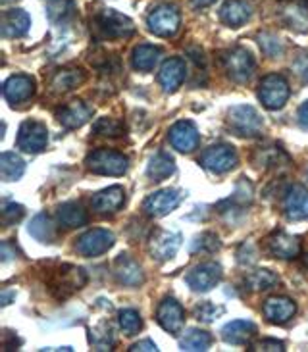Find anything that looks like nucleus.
I'll return each mask as SVG.
<instances>
[{"label":"nucleus","mask_w":308,"mask_h":352,"mask_svg":"<svg viewBox=\"0 0 308 352\" xmlns=\"http://www.w3.org/2000/svg\"><path fill=\"white\" fill-rule=\"evenodd\" d=\"M120 327H122V331H124L127 337H133L141 331V327H143V320H141V316L137 310H131V308H127V310H122L120 312Z\"/></svg>","instance_id":"39"},{"label":"nucleus","mask_w":308,"mask_h":352,"mask_svg":"<svg viewBox=\"0 0 308 352\" xmlns=\"http://www.w3.org/2000/svg\"><path fill=\"white\" fill-rule=\"evenodd\" d=\"M47 14L50 21H66L74 14V0H48Z\"/></svg>","instance_id":"38"},{"label":"nucleus","mask_w":308,"mask_h":352,"mask_svg":"<svg viewBox=\"0 0 308 352\" xmlns=\"http://www.w3.org/2000/svg\"><path fill=\"white\" fill-rule=\"evenodd\" d=\"M252 14V8L247 0H228L220 10V19L230 28H241L247 23Z\"/></svg>","instance_id":"27"},{"label":"nucleus","mask_w":308,"mask_h":352,"mask_svg":"<svg viewBox=\"0 0 308 352\" xmlns=\"http://www.w3.org/2000/svg\"><path fill=\"white\" fill-rule=\"evenodd\" d=\"M218 248H220V241L214 233H202L201 237L195 239L191 245L192 252H199V250L201 252H214Z\"/></svg>","instance_id":"42"},{"label":"nucleus","mask_w":308,"mask_h":352,"mask_svg":"<svg viewBox=\"0 0 308 352\" xmlns=\"http://www.w3.org/2000/svg\"><path fill=\"white\" fill-rule=\"evenodd\" d=\"M212 344V335L202 331V329H187L183 337L179 339V346L182 351L189 352H199V351H208Z\"/></svg>","instance_id":"32"},{"label":"nucleus","mask_w":308,"mask_h":352,"mask_svg":"<svg viewBox=\"0 0 308 352\" xmlns=\"http://www.w3.org/2000/svg\"><path fill=\"white\" fill-rule=\"evenodd\" d=\"M185 195L187 192L179 189H164L158 190V192H153L143 202L144 214L151 216V218H162V216L170 214L172 210H175L182 204Z\"/></svg>","instance_id":"7"},{"label":"nucleus","mask_w":308,"mask_h":352,"mask_svg":"<svg viewBox=\"0 0 308 352\" xmlns=\"http://www.w3.org/2000/svg\"><path fill=\"white\" fill-rule=\"evenodd\" d=\"M258 98L268 110H279L283 108L289 98L287 79L278 74H272L262 79L258 89Z\"/></svg>","instance_id":"6"},{"label":"nucleus","mask_w":308,"mask_h":352,"mask_svg":"<svg viewBox=\"0 0 308 352\" xmlns=\"http://www.w3.org/2000/svg\"><path fill=\"white\" fill-rule=\"evenodd\" d=\"M307 177H308V170H307Z\"/></svg>","instance_id":"53"},{"label":"nucleus","mask_w":308,"mask_h":352,"mask_svg":"<svg viewBox=\"0 0 308 352\" xmlns=\"http://www.w3.org/2000/svg\"><path fill=\"white\" fill-rule=\"evenodd\" d=\"M160 48L153 45H139L131 54V64L139 72H151L160 60Z\"/></svg>","instance_id":"29"},{"label":"nucleus","mask_w":308,"mask_h":352,"mask_svg":"<svg viewBox=\"0 0 308 352\" xmlns=\"http://www.w3.org/2000/svg\"><path fill=\"white\" fill-rule=\"evenodd\" d=\"M237 160L239 158H237V153L233 151V146L218 144V146H210L208 151L202 153L201 166L212 173H226L237 166Z\"/></svg>","instance_id":"10"},{"label":"nucleus","mask_w":308,"mask_h":352,"mask_svg":"<svg viewBox=\"0 0 308 352\" xmlns=\"http://www.w3.org/2000/svg\"><path fill=\"white\" fill-rule=\"evenodd\" d=\"M283 212L291 221L308 218V189L302 185H291L283 197Z\"/></svg>","instance_id":"15"},{"label":"nucleus","mask_w":308,"mask_h":352,"mask_svg":"<svg viewBox=\"0 0 308 352\" xmlns=\"http://www.w3.org/2000/svg\"><path fill=\"white\" fill-rule=\"evenodd\" d=\"M250 351H266V352H276V351H285V344L276 339H262L258 343L250 344Z\"/></svg>","instance_id":"46"},{"label":"nucleus","mask_w":308,"mask_h":352,"mask_svg":"<svg viewBox=\"0 0 308 352\" xmlns=\"http://www.w3.org/2000/svg\"><path fill=\"white\" fill-rule=\"evenodd\" d=\"M266 250L272 256L291 260V258H297L300 254V241L293 235H289V233L278 231V233H272L266 239Z\"/></svg>","instance_id":"18"},{"label":"nucleus","mask_w":308,"mask_h":352,"mask_svg":"<svg viewBox=\"0 0 308 352\" xmlns=\"http://www.w3.org/2000/svg\"><path fill=\"white\" fill-rule=\"evenodd\" d=\"M185 62L179 58H170L166 60L160 67V74H158V81L166 93H175L179 87H182L183 79H185Z\"/></svg>","instance_id":"21"},{"label":"nucleus","mask_w":308,"mask_h":352,"mask_svg":"<svg viewBox=\"0 0 308 352\" xmlns=\"http://www.w3.org/2000/svg\"><path fill=\"white\" fill-rule=\"evenodd\" d=\"M31 28V18L23 10H6L2 14L0 29L4 37H23Z\"/></svg>","instance_id":"26"},{"label":"nucleus","mask_w":308,"mask_h":352,"mask_svg":"<svg viewBox=\"0 0 308 352\" xmlns=\"http://www.w3.org/2000/svg\"><path fill=\"white\" fill-rule=\"evenodd\" d=\"M256 325L249 322V320H233L228 325H223L221 329V339L228 344H247L250 343V339L256 335Z\"/></svg>","instance_id":"25"},{"label":"nucleus","mask_w":308,"mask_h":352,"mask_svg":"<svg viewBox=\"0 0 308 352\" xmlns=\"http://www.w3.org/2000/svg\"><path fill=\"white\" fill-rule=\"evenodd\" d=\"M156 320H158V324H160L164 331L177 335L183 329V324H185V310L177 300L164 298L162 302L158 305V310H156Z\"/></svg>","instance_id":"14"},{"label":"nucleus","mask_w":308,"mask_h":352,"mask_svg":"<svg viewBox=\"0 0 308 352\" xmlns=\"http://www.w3.org/2000/svg\"><path fill=\"white\" fill-rule=\"evenodd\" d=\"M87 283L85 272L81 267L64 264L58 270H52V274L48 276L47 287L50 295L56 296L58 300H64L67 296H72L76 291Z\"/></svg>","instance_id":"2"},{"label":"nucleus","mask_w":308,"mask_h":352,"mask_svg":"<svg viewBox=\"0 0 308 352\" xmlns=\"http://www.w3.org/2000/svg\"><path fill=\"white\" fill-rule=\"evenodd\" d=\"M25 172V162L16 153H2L0 156V175L4 181L19 179Z\"/></svg>","instance_id":"33"},{"label":"nucleus","mask_w":308,"mask_h":352,"mask_svg":"<svg viewBox=\"0 0 308 352\" xmlns=\"http://www.w3.org/2000/svg\"><path fill=\"white\" fill-rule=\"evenodd\" d=\"M89 341H91L95 351H112V346L116 344L114 333H112L108 324H98L96 327H93L91 335H89Z\"/></svg>","instance_id":"37"},{"label":"nucleus","mask_w":308,"mask_h":352,"mask_svg":"<svg viewBox=\"0 0 308 352\" xmlns=\"http://www.w3.org/2000/svg\"><path fill=\"white\" fill-rule=\"evenodd\" d=\"M221 66L235 83H245L254 74V58L247 48L235 47L221 52Z\"/></svg>","instance_id":"4"},{"label":"nucleus","mask_w":308,"mask_h":352,"mask_svg":"<svg viewBox=\"0 0 308 352\" xmlns=\"http://www.w3.org/2000/svg\"><path fill=\"white\" fill-rule=\"evenodd\" d=\"M2 93H4V98L12 104L25 102L35 95V81H33V77L23 76V74L12 76L6 79V83L2 87Z\"/></svg>","instance_id":"17"},{"label":"nucleus","mask_w":308,"mask_h":352,"mask_svg":"<svg viewBox=\"0 0 308 352\" xmlns=\"http://www.w3.org/2000/svg\"><path fill=\"white\" fill-rule=\"evenodd\" d=\"M23 206L21 204H16V202H6L4 206H2V219H4V223L6 226H12V223H16L19 219L23 218Z\"/></svg>","instance_id":"44"},{"label":"nucleus","mask_w":308,"mask_h":352,"mask_svg":"<svg viewBox=\"0 0 308 352\" xmlns=\"http://www.w3.org/2000/svg\"><path fill=\"white\" fill-rule=\"evenodd\" d=\"M254 164L258 168H279V166H285L289 164L287 153H283L278 146H268V148H260L258 153L254 154Z\"/></svg>","instance_id":"34"},{"label":"nucleus","mask_w":308,"mask_h":352,"mask_svg":"<svg viewBox=\"0 0 308 352\" xmlns=\"http://www.w3.org/2000/svg\"><path fill=\"white\" fill-rule=\"evenodd\" d=\"M58 219L66 228H81L87 223V212L77 202H66L58 208Z\"/></svg>","instance_id":"31"},{"label":"nucleus","mask_w":308,"mask_h":352,"mask_svg":"<svg viewBox=\"0 0 308 352\" xmlns=\"http://www.w3.org/2000/svg\"><path fill=\"white\" fill-rule=\"evenodd\" d=\"M129 351H141V352H156L158 351V346H156V343H153L151 339H144V341H139V343H135Z\"/></svg>","instance_id":"48"},{"label":"nucleus","mask_w":308,"mask_h":352,"mask_svg":"<svg viewBox=\"0 0 308 352\" xmlns=\"http://www.w3.org/2000/svg\"><path fill=\"white\" fill-rule=\"evenodd\" d=\"M85 166L89 172L98 173V175H124L127 172L129 160L122 153L98 148L87 156Z\"/></svg>","instance_id":"3"},{"label":"nucleus","mask_w":308,"mask_h":352,"mask_svg":"<svg viewBox=\"0 0 308 352\" xmlns=\"http://www.w3.org/2000/svg\"><path fill=\"white\" fill-rule=\"evenodd\" d=\"M56 118L60 120V124L67 127V129H77V127H81V125L89 122L91 108L83 104L81 100H72L62 108H58Z\"/></svg>","instance_id":"24"},{"label":"nucleus","mask_w":308,"mask_h":352,"mask_svg":"<svg viewBox=\"0 0 308 352\" xmlns=\"http://www.w3.org/2000/svg\"><path fill=\"white\" fill-rule=\"evenodd\" d=\"M307 266H308V258H307Z\"/></svg>","instance_id":"52"},{"label":"nucleus","mask_w":308,"mask_h":352,"mask_svg":"<svg viewBox=\"0 0 308 352\" xmlns=\"http://www.w3.org/2000/svg\"><path fill=\"white\" fill-rule=\"evenodd\" d=\"M48 144V131L47 125L35 120H28L19 127L18 133V146L23 153H41L45 151Z\"/></svg>","instance_id":"12"},{"label":"nucleus","mask_w":308,"mask_h":352,"mask_svg":"<svg viewBox=\"0 0 308 352\" xmlns=\"http://www.w3.org/2000/svg\"><path fill=\"white\" fill-rule=\"evenodd\" d=\"M170 143L179 153H192L199 146V129L189 120H182L170 129Z\"/></svg>","instance_id":"16"},{"label":"nucleus","mask_w":308,"mask_h":352,"mask_svg":"<svg viewBox=\"0 0 308 352\" xmlns=\"http://www.w3.org/2000/svg\"><path fill=\"white\" fill-rule=\"evenodd\" d=\"M173 172H175L173 158L166 153L154 154L148 166H146V175L153 181H164L166 177H170Z\"/></svg>","instance_id":"30"},{"label":"nucleus","mask_w":308,"mask_h":352,"mask_svg":"<svg viewBox=\"0 0 308 352\" xmlns=\"http://www.w3.org/2000/svg\"><path fill=\"white\" fill-rule=\"evenodd\" d=\"M293 69L297 72V76L302 79V81H307L308 83V54L305 56H298L295 60V64H293Z\"/></svg>","instance_id":"47"},{"label":"nucleus","mask_w":308,"mask_h":352,"mask_svg":"<svg viewBox=\"0 0 308 352\" xmlns=\"http://www.w3.org/2000/svg\"><path fill=\"white\" fill-rule=\"evenodd\" d=\"M228 124L237 135L243 137H254L262 131V118L260 114L247 104H237L230 108L228 112Z\"/></svg>","instance_id":"5"},{"label":"nucleus","mask_w":308,"mask_h":352,"mask_svg":"<svg viewBox=\"0 0 308 352\" xmlns=\"http://www.w3.org/2000/svg\"><path fill=\"white\" fill-rule=\"evenodd\" d=\"M85 79L87 76L83 69H60V72H56V76L52 77L50 89L56 95H64V93L74 91L81 83H85Z\"/></svg>","instance_id":"28"},{"label":"nucleus","mask_w":308,"mask_h":352,"mask_svg":"<svg viewBox=\"0 0 308 352\" xmlns=\"http://www.w3.org/2000/svg\"><path fill=\"white\" fill-rule=\"evenodd\" d=\"M148 29L158 37H173L179 25H182V16L173 6H158L151 12L148 16Z\"/></svg>","instance_id":"11"},{"label":"nucleus","mask_w":308,"mask_h":352,"mask_svg":"<svg viewBox=\"0 0 308 352\" xmlns=\"http://www.w3.org/2000/svg\"><path fill=\"white\" fill-rule=\"evenodd\" d=\"M297 120H298V125H300L302 129H307L308 131V100L307 102H302V104H300V108H298Z\"/></svg>","instance_id":"49"},{"label":"nucleus","mask_w":308,"mask_h":352,"mask_svg":"<svg viewBox=\"0 0 308 352\" xmlns=\"http://www.w3.org/2000/svg\"><path fill=\"white\" fill-rule=\"evenodd\" d=\"M93 29L100 38L114 41V38H127L135 33V25L131 19L116 12V10H100L93 18Z\"/></svg>","instance_id":"1"},{"label":"nucleus","mask_w":308,"mask_h":352,"mask_svg":"<svg viewBox=\"0 0 308 352\" xmlns=\"http://www.w3.org/2000/svg\"><path fill=\"white\" fill-rule=\"evenodd\" d=\"M262 310H264V316H266V320H268L270 324L283 325L287 324L289 320L295 316L297 306H295V302L291 298H285V296H272V298H268L264 302Z\"/></svg>","instance_id":"20"},{"label":"nucleus","mask_w":308,"mask_h":352,"mask_svg":"<svg viewBox=\"0 0 308 352\" xmlns=\"http://www.w3.org/2000/svg\"><path fill=\"white\" fill-rule=\"evenodd\" d=\"M2 2H8V0H2Z\"/></svg>","instance_id":"51"},{"label":"nucleus","mask_w":308,"mask_h":352,"mask_svg":"<svg viewBox=\"0 0 308 352\" xmlns=\"http://www.w3.org/2000/svg\"><path fill=\"white\" fill-rule=\"evenodd\" d=\"M230 200L233 204H237V206H247L250 200H252V185L247 179H241Z\"/></svg>","instance_id":"43"},{"label":"nucleus","mask_w":308,"mask_h":352,"mask_svg":"<svg viewBox=\"0 0 308 352\" xmlns=\"http://www.w3.org/2000/svg\"><path fill=\"white\" fill-rule=\"evenodd\" d=\"M278 283L279 277L270 270H256V272H250L249 276L245 277V285L250 291H268Z\"/></svg>","instance_id":"36"},{"label":"nucleus","mask_w":308,"mask_h":352,"mask_svg":"<svg viewBox=\"0 0 308 352\" xmlns=\"http://www.w3.org/2000/svg\"><path fill=\"white\" fill-rule=\"evenodd\" d=\"M220 314H223V308L221 306H214L210 302H204L197 308V316H199V320L202 322H212L214 318H218Z\"/></svg>","instance_id":"45"},{"label":"nucleus","mask_w":308,"mask_h":352,"mask_svg":"<svg viewBox=\"0 0 308 352\" xmlns=\"http://www.w3.org/2000/svg\"><path fill=\"white\" fill-rule=\"evenodd\" d=\"M260 47L264 50V54L270 58H279L283 54V45H281V41H279L276 35H272V33H262L260 35Z\"/></svg>","instance_id":"41"},{"label":"nucleus","mask_w":308,"mask_h":352,"mask_svg":"<svg viewBox=\"0 0 308 352\" xmlns=\"http://www.w3.org/2000/svg\"><path fill=\"white\" fill-rule=\"evenodd\" d=\"M195 6H210L212 2H216V0H191Z\"/></svg>","instance_id":"50"},{"label":"nucleus","mask_w":308,"mask_h":352,"mask_svg":"<svg viewBox=\"0 0 308 352\" xmlns=\"http://www.w3.org/2000/svg\"><path fill=\"white\" fill-rule=\"evenodd\" d=\"M114 276L118 277V281L125 287H139L143 285L144 276L141 266L135 262L133 258H129L127 254H120L114 262Z\"/></svg>","instance_id":"22"},{"label":"nucleus","mask_w":308,"mask_h":352,"mask_svg":"<svg viewBox=\"0 0 308 352\" xmlns=\"http://www.w3.org/2000/svg\"><path fill=\"white\" fill-rule=\"evenodd\" d=\"M221 279V266L216 262H204L195 266L187 274L185 281L191 287L195 293H208L210 289L220 283Z\"/></svg>","instance_id":"13"},{"label":"nucleus","mask_w":308,"mask_h":352,"mask_svg":"<svg viewBox=\"0 0 308 352\" xmlns=\"http://www.w3.org/2000/svg\"><path fill=\"white\" fill-rule=\"evenodd\" d=\"M93 131L102 137H120V135H124L125 125L124 122L114 120V118H100L93 125Z\"/></svg>","instance_id":"40"},{"label":"nucleus","mask_w":308,"mask_h":352,"mask_svg":"<svg viewBox=\"0 0 308 352\" xmlns=\"http://www.w3.org/2000/svg\"><path fill=\"white\" fill-rule=\"evenodd\" d=\"M281 21L297 33H308V0L287 2L279 12Z\"/></svg>","instance_id":"19"},{"label":"nucleus","mask_w":308,"mask_h":352,"mask_svg":"<svg viewBox=\"0 0 308 352\" xmlns=\"http://www.w3.org/2000/svg\"><path fill=\"white\" fill-rule=\"evenodd\" d=\"M124 202L125 190L120 185H114V187H108V189L96 192L91 200V206L96 214H114L124 206Z\"/></svg>","instance_id":"23"},{"label":"nucleus","mask_w":308,"mask_h":352,"mask_svg":"<svg viewBox=\"0 0 308 352\" xmlns=\"http://www.w3.org/2000/svg\"><path fill=\"white\" fill-rule=\"evenodd\" d=\"M29 235L41 241V243H52L56 237V231H54L52 221L45 214H38L29 223Z\"/></svg>","instance_id":"35"},{"label":"nucleus","mask_w":308,"mask_h":352,"mask_svg":"<svg viewBox=\"0 0 308 352\" xmlns=\"http://www.w3.org/2000/svg\"><path fill=\"white\" fill-rule=\"evenodd\" d=\"M114 235L108 229H91L77 239L76 250L81 256H100L114 247Z\"/></svg>","instance_id":"8"},{"label":"nucleus","mask_w":308,"mask_h":352,"mask_svg":"<svg viewBox=\"0 0 308 352\" xmlns=\"http://www.w3.org/2000/svg\"><path fill=\"white\" fill-rule=\"evenodd\" d=\"M179 247H182V233L170 231V229H156L151 235V241H148L151 254L160 262L172 260L177 254Z\"/></svg>","instance_id":"9"}]
</instances>
